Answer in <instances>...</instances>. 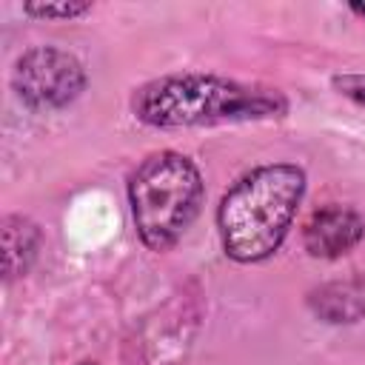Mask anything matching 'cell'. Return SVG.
<instances>
[{
    "mask_svg": "<svg viewBox=\"0 0 365 365\" xmlns=\"http://www.w3.org/2000/svg\"><path fill=\"white\" fill-rule=\"evenodd\" d=\"M331 83L342 97L365 106V74H336Z\"/></svg>",
    "mask_w": 365,
    "mask_h": 365,
    "instance_id": "cell-8",
    "label": "cell"
},
{
    "mask_svg": "<svg viewBox=\"0 0 365 365\" xmlns=\"http://www.w3.org/2000/svg\"><path fill=\"white\" fill-rule=\"evenodd\" d=\"M305 174L291 163H271L240 177L217 208L222 248L237 262L271 257L302 202Z\"/></svg>",
    "mask_w": 365,
    "mask_h": 365,
    "instance_id": "cell-2",
    "label": "cell"
},
{
    "mask_svg": "<svg viewBox=\"0 0 365 365\" xmlns=\"http://www.w3.org/2000/svg\"><path fill=\"white\" fill-rule=\"evenodd\" d=\"M11 86L29 108L51 111L80 97L86 88V71L74 54L54 46H37L17 60Z\"/></svg>",
    "mask_w": 365,
    "mask_h": 365,
    "instance_id": "cell-4",
    "label": "cell"
},
{
    "mask_svg": "<svg viewBox=\"0 0 365 365\" xmlns=\"http://www.w3.org/2000/svg\"><path fill=\"white\" fill-rule=\"evenodd\" d=\"M40 248V231L23 217H6L3 222V271L6 279L29 271Z\"/></svg>",
    "mask_w": 365,
    "mask_h": 365,
    "instance_id": "cell-6",
    "label": "cell"
},
{
    "mask_svg": "<svg viewBox=\"0 0 365 365\" xmlns=\"http://www.w3.org/2000/svg\"><path fill=\"white\" fill-rule=\"evenodd\" d=\"M131 111L154 128H191L282 117L288 103L277 88L185 71L140 86L131 97Z\"/></svg>",
    "mask_w": 365,
    "mask_h": 365,
    "instance_id": "cell-1",
    "label": "cell"
},
{
    "mask_svg": "<svg viewBox=\"0 0 365 365\" xmlns=\"http://www.w3.org/2000/svg\"><path fill=\"white\" fill-rule=\"evenodd\" d=\"M80 365H94V362H80Z\"/></svg>",
    "mask_w": 365,
    "mask_h": 365,
    "instance_id": "cell-10",
    "label": "cell"
},
{
    "mask_svg": "<svg viewBox=\"0 0 365 365\" xmlns=\"http://www.w3.org/2000/svg\"><path fill=\"white\" fill-rule=\"evenodd\" d=\"M23 11L29 17H40V20H57V17L71 20V17H80V14L91 11V6L88 3H74V0H68V3H26Z\"/></svg>",
    "mask_w": 365,
    "mask_h": 365,
    "instance_id": "cell-7",
    "label": "cell"
},
{
    "mask_svg": "<svg viewBox=\"0 0 365 365\" xmlns=\"http://www.w3.org/2000/svg\"><path fill=\"white\" fill-rule=\"evenodd\" d=\"M351 11L359 14V17H365V6H362V3H351Z\"/></svg>",
    "mask_w": 365,
    "mask_h": 365,
    "instance_id": "cell-9",
    "label": "cell"
},
{
    "mask_svg": "<svg viewBox=\"0 0 365 365\" xmlns=\"http://www.w3.org/2000/svg\"><path fill=\"white\" fill-rule=\"evenodd\" d=\"M202 194L200 168L185 154H148L128 182V202L140 240L151 251L171 248L200 214Z\"/></svg>",
    "mask_w": 365,
    "mask_h": 365,
    "instance_id": "cell-3",
    "label": "cell"
},
{
    "mask_svg": "<svg viewBox=\"0 0 365 365\" xmlns=\"http://www.w3.org/2000/svg\"><path fill=\"white\" fill-rule=\"evenodd\" d=\"M365 234L362 217L348 205H325L311 214L302 231L305 251L319 259H334L348 254Z\"/></svg>",
    "mask_w": 365,
    "mask_h": 365,
    "instance_id": "cell-5",
    "label": "cell"
}]
</instances>
